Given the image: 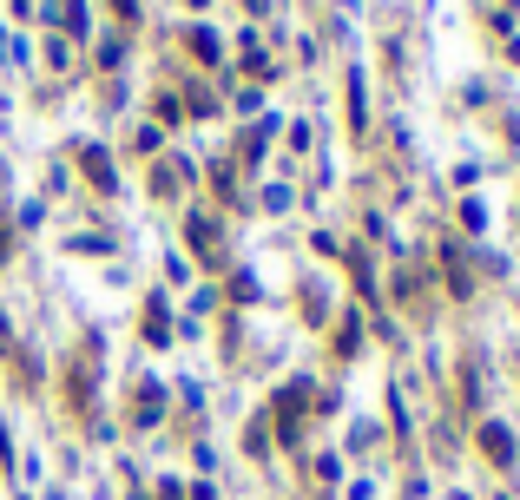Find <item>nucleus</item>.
<instances>
[{
	"label": "nucleus",
	"instance_id": "f03ea898",
	"mask_svg": "<svg viewBox=\"0 0 520 500\" xmlns=\"http://www.w3.org/2000/svg\"><path fill=\"white\" fill-rule=\"evenodd\" d=\"M0 343H7V316H0Z\"/></svg>",
	"mask_w": 520,
	"mask_h": 500
},
{
	"label": "nucleus",
	"instance_id": "f257e3e1",
	"mask_svg": "<svg viewBox=\"0 0 520 500\" xmlns=\"http://www.w3.org/2000/svg\"><path fill=\"white\" fill-rule=\"evenodd\" d=\"M481 448H488V461H501V468L514 461V441H507V428H501V422H488V428H481Z\"/></svg>",
	"mask_w": 520,
	"mask_h": 500
}]
</instances>
